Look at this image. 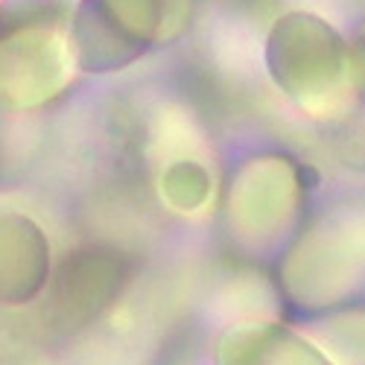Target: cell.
Segmentation results:
<instances>
[{
  "label": "cell",
  "instance_id": "obj_1",
  "mask_svg": "<svg viewBox=\"0 0 365 365\" xmlns=\"http://www.w3.org/2000/svg\"><path fill=\"white\" fill-rule=\"evenodd\" d=\"M73 41L50 15L0 33V103L38 106L68 82Z\"/></svg>",
  "mask_w": 365,
  "mask_h": 365
},
{
  "label": "cell",
  "instance_id": "obj_2",
  "mask_svg": "<svg viewBox=\"0 0 365 365\" xmlns=\"http://www.w3.org/2000/svg\"><path fill=\"white\" fill-rule=\"evenodd\" d=\"M126 260L114 249L88 246L65 257L47 295V316L58 330H79L94 322L126 284Z\"/></svg>",
  "mask_w": 365,
  "mask_h": 365
},
{
  "label": "cell",
  "instance_id": "obj_3",
  "mask_svg": "<svg viewBox=\"0 0 365 365\" xmlns=\"http://www.w3.org/2000/svg\"><path fill=\"white\" fill-rule=\"evenodd\" d=\"M50 275L44 234L24 217H0V301L21 304L41 292Z\"/></svg>",
  "mask_w": 365,
  "mask_h": 365
},
{
  "label": "cell",
  "instance_id": "obj_4",
  "mask_svg": "<svg viewBox=\"0 0 365 365\" xmlns=\"http://www.w3.org/2000/svg\"><path fill=\"white\" fill-rule=\"evenodd\" d=\"M164 190L170 196V202L181 210H190L202 202L205 196V173L193 164H178L167 173L164 178Z\"/></svg>",
  "mask_w": 365,
  "mask_h": 365
}]
</instances>
